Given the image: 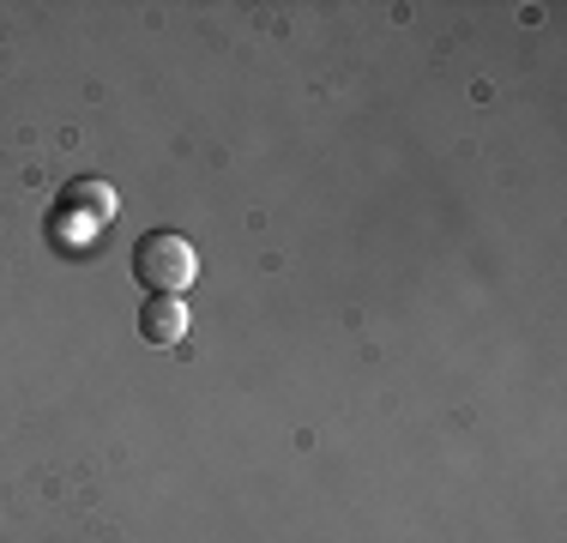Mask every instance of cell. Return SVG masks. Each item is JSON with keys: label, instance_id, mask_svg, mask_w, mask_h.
Listing matches in <instances>:
<instances>
[{"label": "cell", "instance_id": "6da1fadb", "mask_svg": "<svg viewBox=\"0 0 567 543\" xmlns=\"http://www.w3.org/2000/svg\"><path fill=\"white\" fill-rule=\"evenodd\" d=\"M133 278H140V290L152 296H182L187 284L199 278V254L187 236H175V229H152V236L133 242Z\"/></svg>", "mask_w": 567, "mask_h": 543}, {"label": "cell", "instance_id": "7a4b0ae2", "mask_svg": "<svg viewBox=\"0 0 567 543\" xmlns=\"http://www.w3.org/2000/svg\"><path fill=\"white\" fill-rule=\"evenodd\" d=\"M55 206H61L66 217H91V224H110V217L121 212V199H115V187L103 182V175H73V182L61 187Z\"/></svg>", "mask_w": 567, "mask_h": 543}, {"label": "cell", "instance_id": "3957f363", "mask_svg": "<svg viewBox=\"0 0 567 543\" xmlns=\"http://www.w3.org/2000/svg\"><path fill=\"white\" fill-rule=\"evenodd\" d=\"M140 338L157 350H175L187 338V303L182 296H152V303H140Z\"/></svg>", "mask_w": 567, "mask_h": 543}]
</instances>
